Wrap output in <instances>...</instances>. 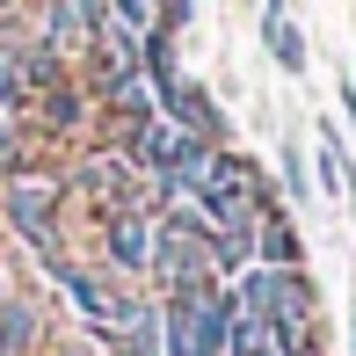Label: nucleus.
I'll use <instances>...</instances> for the list:
<instances>
[{
  "instance_id": "11",
  "label": "nucleus",
  "mask_w": 356,
  "mask_h": 356,
  "mask_svg": "<svg viewBox=\"0 0 356 356\" xmlns=\"http://www.w3.org/2000/svg\"><path fill=\"white\" fill-rule=\"evenodd\" d=\"M29 109V88L15 73V37H0V117H22Z\"/></svg>"
},
{
  "instance_id": "6",
  "label": "nucleus",
  "mask_w": 356,
  "mask_h": 356,
  "mask_svg": "<svg viewBox=\"0 0 356 356\" xmlns=\"http://www.w3.org/2000/svg\"><path fill=\"white\" fill-rule=\"evenodd\" d=\"M254 262L262 269H305V240H298V225H291L277 204H269L262 225H254Z\"/></svg>"
},
{
  "instance_id": "3",
  "label": "nucleus",
  "mask_w": 356,
  "mask_h": 356,
  "mask_svg": "<svg viewBox=\"0 0 356 356\" xmlns=\"http://www.w3.org/2000/svg\"><path fill=\"white\" fill-rule=\"evenodd\" d=\"M102 15H109V0H44L37 37L51 44L58 58H80V51L95 44V29H102Z\"/></svg>"
},
{
  "instance_id": "7",
  "label": "nucleus",
  "mask_w": 356,
  "mask_h": 356,
  "mask_svg": "<svg viewBox=\"0 0 356 356\" xmlns=\"http://www.w3.org/2000/svg\"><path fill=\"white\" fill-rule=\"evenodd\" d=\"M37 342H44V313L22 291H8V298H0V356H29Z\"/></svg>"
},
{
  "instance_id": "5",
  "label": "nucleus",
  "mask_w": 356,
  "mask_h": 356,
  "mask_svg": "<svg viewBox=\"0 0 356 356\" xmlns=\"http://www.w3.org/2000/svg\"><path fill=\"white\" fill-rule=\"evenodd\" d=\"M29 102H37V117H44V131H88V117H95V102H88V88H80V80L66 73L58 80V88H44V95H29Z\"/></svg>"
},
{
  "instance_id": "4",
  "label": "nucleus",
  "mask_w": 356,
  "mask_h": 356,
  "mask_svg": "<svg viewBox=\"0 0 356 356\" xmlns=\"http://www.w3.org/2000/svg\"><path fill=\"white\" fill-rule=\"evenodd\" d=\"M160 117H175L182 131H197L204 145H218V138H225V117L211 109V95H204L197 80H175V88L160 95Z\"/></svg>"
},
{
  "instance_id": "8",
  "label": "nucleus",
  "mask_w": 356,
  "mask_h": 356,
  "mask_svg": "<svg viewBox=\"0 0 356 356\" xmlns=\"http://www.w3.org/2000/svg\"><path fill=\"white\" fill-rule=\"evenodd\" d=\"M313 160H320V189H327V197H356V168H349V145H342L334 124L313 131Z\"/></svg>"
},
{
  "instance_id": "14",
  "label": "nucleus",
  "mask_w": 356,
  "mask_h": 356,
  "mask_svg": "<svg viewBox=\"0 0 356 356\" xmlns=\"http://www.w3.org/2000/svg\"><path fill=\"white\" fill-rule=\"evenodd\" d=\"M284 189H291L298 204H305V189H313V182H305V160H298V145H284Z\"/></svg>"
},
{
  "instance_id": "9",
  "label": "nucleus",
  "mask_w": 356,
  "mask_h": 356,
  "mask_svg": "<svg viewBox=\"0 0 356 356\" xmlns=\"http://www.w3.org/2000/svg\"><path fill=\"white\" fill-rule=\"evenodd\" d=\"M269 58H277L284 73H305V37H298V22H291V15H269Z\"/></svg>"
},
{
  "instance_id": "12",
  "label": "nucleus",
  "mask_w": 356,
  "mask_h": 356,
  "mask_svg": "<svg viewBox=\"0 0 356 356\" xmlns=\"http://www.w3.org/2000/svg\"><path fill=\"white\" fill-rule=\"evenodd\" d=\"M29 117V109H22ZM22 117H0V182L29 168V138H22Z\"/></svg>"
},
{
  "instance_id": "15",
  "label": "nucleus",
  "mask_w": 356,
  "mask_h": 356,
  "mask_svg": "<svg viewBox=\"0 0 356 356\" xmlns=\"http://www.w3.org/2000/svg\"><path fill=\"white\" fill-rule=\"evenodd\" d=\"M342 117L356 124V80H342Z\"/></svg>"
},
{
  "instance_id": "2",
  "label": "nucleus",
  "mask_w": 356,
  "mask_h": 356,
  "mask_svg": "<svg viewBox=\"0 0 356 356\" xmlns=\"http://www.w3.org/2000/svg\"><path fill=\"white\" fill-rule=\"evenodd\" d=\"M102 269L109 277H145L153 269V204L102 211Z\"/></svg>"
},
{
  "instance_id": "16",
  "label": "nucleus",
  "mask_w": 356,
  "mask_h": 356,
  "mask_svg": "<svg viewBox=\"0 0 356 356\" xmlns=\"http://www.w3.org/2000/svg\"><path fill=\"white\" fill-rule=\"evenodd\" d=\"M349 342H356V305H349Z\"/></svg>"
},
{
  "instance_id": "17",
  "label": "nucleus",
  "mask_w": 356,
  "mask_h": 356,
  "mask_svg": "<svg viewBox=\"0 0 356 356\" xmlns=\"http://www.w3.org/2000/svg\"><path fill=\"white\" fill-rule=\"evenodd\" d=\"M0 8H8V0H0Z\"/></svg>"
},
{
  "instance_id": "1",
  "label": "nucleus",
  "mask_w": 356,
  "mask_h": 356,
  "mask_svg": "<svg viewBox=\"0 0 356 356\" xmlns=\"http://www.w3.org/2000/svg\"><path fill=\"white\" fill-rule=\"evenodd\" d=\"M58 211H66V182H58V175H29V168L8 175V189H0V218H8L44 262L66 254V248H58Z\"/></svg>"
},
{
  "instance_id": "13",
  "label": "nucleus",
  "mask_w": 356,
  "mask_h": 356,
  "mask_svg": "<svg viewBox=\"0 0 356 356\" xmlns=\"http://www.w3.org/2000/svg\"><path fill=\"white\" fill-rule=\"evenodd\" d=\"M109 15H117L124 29H138V37H153V29H160V0H109Z\"/></svg>"
},
{
  "instance_id": "10",
  "label": "nucleus",
  "mask_w": 356,
  "mask_h": 356,
  "mask_svg": "<svg viewBox=\"0 0 356 356\" xmlns=\"http://www.w3.org/2000/svg\"><path fill=\"white\" fill-rule=\"evenodd\" d=\"M225 356H277V349H269V334H262V320L240 313V305H233V327H225Z\"/></svg>"
}]
</instances>
